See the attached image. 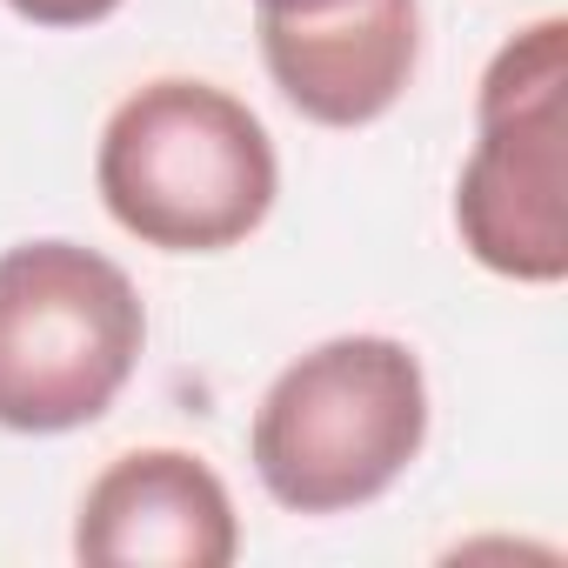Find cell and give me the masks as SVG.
<instances>
[{"instance_id": "6da1fadb", "label": "cell", "mask_w": 568, "mask_h": 568, "mask_svg": "<svg viewBox=\"0 0 568 568\" xmlns=\"http://www.w3.org/2000/svg\"><path fill=\"white\" fill-rule=\"evenodd\" d=\"M94 187L134 241L161 254H221L267 221L281 161L247 101L168 74L108 114Z\"/></svg>"}, {"instance_id": "7a4b0ae2", "label": "cell", "mask_w": 568, "mask_h": 568, "mask_svg": "<svg viewBox=\"0 0 568 568\" xmlns=\"http://www.w3.org/2000/svg\"><path fill=\"white\" fill-rule=\"evenodd\" d=\"M428 442V382L395 335H335L288 362L247 428V462L288 515H348L388 495Z\"/></svg>"}, {"instance_id": "3957f363", "label": "cell", "mask_w": 568, "mask_h": 568, "mask_svg": "<svg viewBox=\"0 0 568 568\" xmlns=\"http://www.w3.org/2000/svg\"><path fill=\"white\" fill-rule=\"evenodd\" d=\"M148 308L121 261L81 241L0 254V428L68 435L101 422L134 382Z\"/></svg>"}, {"instance_id": "277c9868", "label": "cell", "mask_w": 568, "mask_h": 568, "mask_svg": "<svg viewBox=\"0 0 568 568\" xmlns=\"http://www.w3.org/2000/svg\"><path fill=\"white\" fill-rule=\"evenodd\" d=\"M561 81H568V21L548 14L495 48L475 94V154L455 181L462 247L528 288L568 274V214H561Z\"/></svg>"}, {"instance_id": "5b68a950", "label": "cell", "mask_w": 568, "mask_h": 568, "mask_svg": "<svg viewBox=\"0 0 568 568\" xmlns=\"http://www.w3.org/2000/svg\"><path fill=\"white\" fill-rule=\"evenodd\" d=\"M74 555L94 568H227L241 555V521L201 455L134 448L81 495Z\"/></svg>"}, {"instance_id": "8992f818", "label": "cell", "mask_w": 568, "mask_h": 568, "mask_svg": "<svg viewBox=\"0 0 568 568\" xmlns=\"http://www.w3.org/2000/svg\"><path fill=\"white\" fill-rule=\"evenodd\" d=\"M261 61L302 121L315 128H368L382 121L422 61V8L415 0H355L322 21H254Z\"/></svg>"}, {"instance_id": "52a82bcc", "label": "cell", "mask_w": 568, "mask_h": 568, "mask_svg": "<svg viewBox=\"0 0 568 568\" xmlns=\"http://www.w3.org/2000/svg\"><path fill=\"white\" fill-rule=\"evenodd\" d=\"M8 8L21 21H34V28H94V21H108L121 8V0H8Z\"/></svg>"}, {"instance_id": "ba28073f", "label": "cell", "mask_w": 568, "mask_h": 568, "mask_svg": "<svg viewBox=\"0 0 568 568\" xmlns=\"http://www.w3.org/2000/svg\"><path fill=\"white\" fill-rule=\"evenodd\" d=\"M342 8H355V0H254V21H322Z\"/></svg>"}]
</instances>
